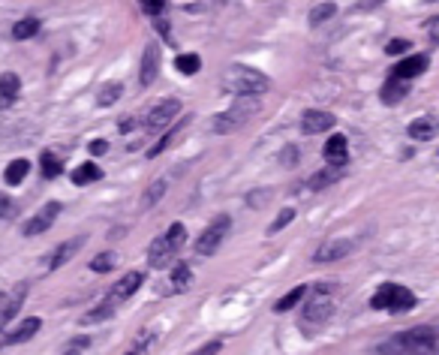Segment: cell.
Segmentation results:
<instances>
[{
	"instance_id": "47",
	"label": "cell",
	"mask_w": 439,
	"mask_h": 355,
	"mask_svg": "<svg viewBox=\"0 0 439 355\" xmlns=\"http://www.w3.org/2000/svg\"><path fill=\"white\" fill-rule=\"evenodd\" d=\"M73 355H75V352H73Z\"/></svg>"
},
{
	"instance_id": "6",
	"label": "cell",
	"mask_w": 439,
	"mask_h": 355,
	"mask_svg": "<svg viewBox=\"0 0 439 355\" xmlns=\"http://www.w3.org/2000/svg\"><path fill=\"white\" fill-rule=\"evenodd\" d=\"M370 307L373 310H391V313H403V310L415 307V295L400 283H382L376 295L370 298Z\"/></svg>"
},
{
	"instance_id": "31",
	"label": "cell",
	"mask_w": 439,
	"mask_h": 355,
	"mask_svg": "<svg viewBox=\"0 0 439 355\" xmlns=\"http://www.w3.org/2000/svg\"><path fill=\"white\" fill-rule=\"evenodd\" d=\"M39 166H42V175H46V178H58V175L63 172V163H61L58 157H54L51 151H46V154H42Z\"/></svg>"
},
{
	"instance_id": "33",
	"label": "cell",
	"mask_w": 439,
	"mask_h": 355,
	"mask_svg": "<svg viewBox=\"0 0 439 355\" xmlns=\"http://www.w3.org/2000/svg\"><path fill=\"white\" fill-rule=\"evenodd\" d=\"M111 310H115V301H111V298H109V301H106V304H99V307H94V310H91V313H87V316L82 319V323H87V325H91V323H103V319H109V313H111Z\"/></svg>"
},
{
	"instance_id": "40",
	"label": "cell",
	"mask_w": 439,
	"mask_h": 355,
	"mask_svg": "<svg viewBox=\"0 0 439 355\" xmlns=\"http://www.w3.org/2000/svg\"><path fill=\"white\" fill-rule=\"evenodd\" d=\"M9 214H13V199L6 193H0V217H9Z\"/></svg>"
},
{
	"instance_id": "7",
	"label": "cell",
	"mask_w": 439,
	"mask_h": 355,
	"mask_svg": "<svg viewBox=\"0 0 439 355\" xmlns=\"http://www.w3.org/2000/svg\"><path fill=\"white\" fill-rule=\"evenodd\" d=\"M229 226H232V217L229 214H220L217 220H214V223L196 238V253H199V256H214V253L220 250L223 238H226Z\"/></svg>"
},
{
	"instance_id": "36",
	"label": "cell",
	"mask_w": 439,
	"mask_h": 355,
	"mask_svg": "<svg viewBox=\"0 0 439 355\" xmlns=\"http://www.w3.org/2000/svg\"><path fill=\"white\" fill-rule=\"evenodd\" d=\"M292 220H295V208H283V211H280V214H277V220L271 223V232H280L283 226H289Z\"/></svg>"
},
{
	"instance_id": "14",
	"label": "cell",
	"mask_w": 439,
	"mask_h": 355,
	"mask_svg": "<svg viewBox=\"0 0 439 355\" xmlns=\"http://www.w3.org/2000/svg\"><path fill=\"white\" fill-rule=\"evenodd\" d=\"M82 244H85V238H73V241H63V244H58L54 247V253L46 259V265H49V271H58V268H63L66 262H70L78 250H82Z\"/></svg>"
},
{
	"instance_id": "24",
	"label": "cell",
	"mask_w": 439,
	"mask_h": 355,
	"mask_svg": "<svg viewBox=\"0 0 439 355\" xmlns=\"http://www.w3.org/2000/svg\"><path fill=\"white\" fill-rule=\"evenodd\" d=\"M99 178H103V172H99L97 163H82L73 172V184L75 187H85V184H91V181H99Z\"/></svg>"
},
{
	"instance_id": "12",
	"label": "cell",
	"mask_w": 439,
	"mask_h": 355,
	"mask_svg": "<svg viewBox=\"0 0 439 355\" xmlns=\"http://www.w3.org/2000/svg\"><path fill=\"white\" fill-rule=\"evenodd\" d=\"M325 160H328V166H334V169H343V166L349 163V142L346 136H340V132H334V136L325 142Z\"/></svg>"
},
{
	"instance_id": "46",
	"label": "cell",
	"mask_w": 439,
	"mask_h": 355,
	"mask_svg": "<svg viewBox=\"0 0 439 355\" xmlns=\"http://www.w3.org/2000/svg\"><path fill=\"white\" fill-rule=\"evenodd\" d=\"M436 355H439V347H436Z\"/></svg>"
},
{
	"instance_id": "22",
	"label": "cell",
	"mask_w": 439,
	"mask_h": 355,
	"mask_svg": "<svg viewBox=\"0 0 439 355\" xmlns=\"http://www.w3.org/2000/svg\"><path fill=\"white\" fill-rule=\"evenodd\" d=\"M39 325H42L39 319H37V316H30V319H25V323H21L18 328H13V331H9L4 343H25V340H30L33 335H37V331H39Z\"/></svg>"
},
{
	"instance_id": "29",
	"label": "cell",
	"mask_w": 439,
	"mask_h": 355,
	"mask_svg": "<svg viewBox=\"0 0 439 355\" xmlns=\"http://www.w3.org/2000/svg\"><path fill=\"white\" fill-rule=\"evenodd\" d=\"M334 13H337V6L334 4H319V6H313L310 9V27H319L322 21H328V18H334Z\"/></svg>"
},
{
	"instance_id": "18",
	"label": "cell",
	"mask_w": 439,
	"mask_h": 355,
	"mask_svg": "<svg viewBox=\"0 0 439 355\" xmlns=\"http://www.w3.org/2000/svg\"><path fill=\"white\" fill-rule=\"evenodd\" d=\"M18 91H21V79H18L16 73H4V75H0V112L16 103Z\"/></svg>"
},
{
	"instance_id": "15",
	"label": "cell",
	"mask_w": 439,
	"mask_h": 355,
	"mask_svg": "<svg viewBox=\"0 0 439 355\" xmlns=\"http://www.w3.org/2000/svg\"><path fill=\"white\" fill-rule=\"evenodd\" d=\"M331 127H334V115H328V112H316V108H310V112H304V118H301V130L307 132V136L328 132Z\"/></svg>"
},
{
	"instance_id": "17",
	"label": "cell",
	"mask_w": 439,
	"mask_h": 355,
	"mask_svg": "<svg viewBox=\"0 0 439 355\" xmlns=\"http://www.w3.org/2000/svg\"><path fill=\"white\" fill-rule=\"evenodd\" d=\"M25 298H27V283H21V286H16V289H13V295H9L6 307L0 310V331H4L18 316V310H21V304H25Z\"/></svg>"
},
{
	"instance_id": "32",
	"label": "cell",
	"mask_w": 439,
	"mask_h": 355,
	"mask_svg": "<svg viewBox=\"0 0 439 355\" xmlns=\"http://www.w3.org/2000/svg\"><path fill=\"white\" fill-rule=\"evenodd\" d=\"M166 181H154L151 187H148V193H144V199H142V208H154L156 202L163 199V193H166Z\"/></svg>"
},
{
	"instance_id": "26",
	"label": "cell",
	"mask_w": 439,
	"mask_h": 355,
	"mask_svg": "<svg viewBox=\"0 0 439 355\" xmlns=\"http://www.w3.org/2000/svg\"><path fill=\"white\" fill-rule=\"evenodd\" d=\"M304 295H307V286H295V289H292L289 295H283L280 301H274V310H277V313H286V310L295 307Z\"/></svg>"
},
{
	"instance_id": "39",
	"label": "cell",
	"mask_w": 439,
	"mask_h": 355,
	"mask_svg": "<svg viewBox=\"0 0 439 355\" xmlns=\"http://www.w3.org/2000/svg\"><path fill=\"white\" fill-rule=\"evenodd\" d=\"M388 54H403V51H409V39H391L388 46H385Z\"/></svg>"
},
{
	"instance_id": "23",
	"label": "cell",
	"mask_w": 439,
	"mask_h": 355,
	"mask_svg": "<svg viewBox=\"0 0 439 355\" xmlns=\"http://www.w3.org/2000/svg\"><path fill=\"white\" fill-rule=\"evenodd\" d=\"M187 124H190V120H181V124H172V130H168L166 136H163L160 142H156V148H151V151H148V157H160V154H163L166 148H172V145H175V139L187 130Z\"/></svg>"
},
{
	"instance_id": "4",
	"label": "cell",
	"mask_w": 439,
	"mask_h": 355,
	"mask_svg": "<svg viewBox=\"0 0 439 355\" xmlns=\"http://www.w3.org/2000/svg\"><path fill=\"white\" fill-rule=\"evenodd\" d=\"M184 241H187V229H184V223H172L160 238H154L151 250H148L151 268H166V265L178 256V250L184 247Z\"/></svg>"
},
{
	"instance_id": "38",
	"label": "cell",
	"mask_w": 439,
	"mask_h": 355,
	"mask_svg": "<svg viewBox=\"0 0 439 355\" xmlns=\"http://www.w3.org/2000/svg\"><path fill=\"white\" fill-rule=\"evenodd\" d=\"M220 349H223V340H211L205 347H199L193 355H220Z\"/></svg>"
},
{
	"instance_id": "1",
	"label": "cell",
	"mask_w": 439,
	"mask_h": 355,
	"mask_svg": "<svg viewBox=\"0 0 439 355\" xmlns=\"http://www.w3.org/2000/svg\"><path fill=\"white\" fill-rule=\"evenodd\" d=\"M439 347V335L431 325H419L409 331H400L391 340L382 343V352L385 355H436Z\"/></svg>"
},
{
	"instance_id": "11",
	"label": "cell",
	"mask_w": 439,
	"mask_h": 355,
	"mask_svg": "<svg viewBox=\"0 0 439 355\" xmlns=\"http://www.w3.org/2000/svg\"><path fill=\"white\" fill-rule=\"evenodd\" d=\"M142 283H144V274L142 271H130V274H123L120 280L115 283V289H111V301L120 304V301H127V298H132L139 289H142Z\"/></svg>"
},
{
	"instance_id": "9",
	"label": "cell",
	"mask_w": 439,
	"mask_h": 355,
	"mask_svg": "<svg viewBox=\"0 0 439 355\" xmlns=\"http://www.w3.org/2000/svg\"><path fill=\"white\" fill-rule=\"evenodd\" d=\"M58 214H61V205H58V202H49L46 208H39L37 214H33L27 223H25V235H27V238L42 235L46 229H51V223L58 220Z\"/></svg>"
},
{
	"instance_id": "28",
	"label": "cell",
	"mask_w": 439,
	"mask_h": 355,
	"mask_svg": "<svg viewBox=\"0 0 439 355\" xmlns=\"http://www.w3.org/2000/svg\"><path fill=\"white\" fill-rule=\"evenodd\" d=\"M199 66H202L199 54H178V58H175V70L184 73V75H196Z\"/></svg>"
},
{
	"instance_id": "20",
	"label": "cell",
	"mask_w": 439,
	"mask_h": 355,
	"mask_svg": "<svg viewBox=\"0 0 439 355\" xmlns=\"http://www.w3.org/2000/svg\"><path fill=\"white\" fill-rule=\"evenodd\" d=\"M407 94H409V82L391 79V75H388V82L382 85V91H379V96H382V103H385V106H397Z\"/></svg>"
},
{
	"instance_id": "13",
	"label": "cell",
	"mask_w": 439,
	"mask_h": 355,
	"mask_svg": "<svg viewBox=\"0 0 439 355\" xmlns=\"http://www.w3.org/2000/svg\"><path fill=\"white\" fill-rule=\"evenodd\" d=\"M352 253V241H346V238H334V241H325L322 247L313 253V262H337V259H343Z\"/></svg>"
},
{
	"instance_id": "35",
	"label": "cell",
	"mask_w": 439,
	"mask_h": 355,
	"mask_svg": "<svg viewBox=\"0 0 439 355\" xmlns=\"http://www.w3.org/2000/svg\"><path fill=\"white\" fill-rule=\"evenodd\" d=\"M111 265H115V256H111V253H99V256H94V259H91V268H94L97 274L111 271Z\"/></svg>"
},
{
	"instance_id": "19",
	"label": "cell",
	"mask_w": 439,
	"mask_h": 355,
	"mask_svg": "<svg viewBox=\"0 0 439 355\" xmlns=\"http://www.w3.org/2000/svg\"><path fill=\"white\" fill-rule=\"evenodd\" d=\"M439 136V120L436 118H415L409 124V139L415 142H431Z\"/></svg>"
},
{
	"instance_id": "42",
	"label": "cell",
	"mask_w": 439,
	"mask_h": 355,
	"mask_svg": "<svg viewBox=\"0 0 439 355\" xmlns=\"http://www.w3.org/2000/svg\"><path fill=\"white\" fill-rule=\"evenodd\" d=\"M382 4H385V0H358V9H376Z\"/></svg>"
},
{
	"instance_id": "44",
	"label": "cell",
	"mask_w": 439,
	"mask_h": 355,
	"mask_svg": "<svg viewBox=\"0 0 439 355\" xmlns=\"http://www.w3.org/2000/svg\"><path fill=\"white\" fill-rule=\"evenodd\" d=\"M436 163H439V151H436Z\"/></svg>"
},
{
	"instance_id": "3",
	"label": "cell",
	"mask_w": 439,
	"mask_h": 355,
	"mask_svg": "<svg viewBox=\"0 0 439 355\" xmlns=\"http://www.w3.org/2000/svg\"><path fill=\"white\" fill-rule=\"evenodd\" d=\"M334 313V295H331V286L328 283H319L316 289L310 292L307 304H304V319H301V328L304 331H316L331 319Z\"/></svg>"
},
{
	"instance_id": "25",
	"label": "cell",
	"mask_w": 439,
	"mask_h": 355,
	"mask_svg": "<svg viewBox=\"0 0 439 355\" xmlns=\"http://www.w3.org/2000/svg\"><path fill=\"white\" fill-rule=\"evenodd\" d=\"M30 172V163L25 160V157H21V160H13V163H9L6 166V184L9 187H16V184H21V181H25V175Z\"/></svg>"
},
{
	"instance_id": "30",
	"label": "cell",
	"mask_w": 439,
	"mask_h": 355,
	"mask_svg": "<svg viewBox=\"0 0 439 355\" xmlns=\"http://www.w3.org/2000/svg\"><path fill=\"white\" fill-rule=\"evenodd\" d=\"M37 33H39V21L37 18H21L18 25L13 27L16 39H30V37H37Z\"/></svg>"
},
{
	"instance_id": "41",
	"label": "cell",
	"mask_w": 439,
	"mask_h": 355,
	"mask_svg": "<svg viewBox=\"0 0 439 355\" xmlns=\"http://www.w3.org/2000/svg\"><path fill=\"white\" fill-rule=\"evenodd\" d=\"M106 151H109V142H103V139L91 142V154H97V157H99V154H106Z\"/></svg>"
},
{
	"instance_id": "37",
	"label": "cell",
	"mask_w": 439,
	"mask_h": 355,
	"mask_svg": "<svg viewBox=\"0 0 439 355\" xmlns=\"http://www.w3.org/2000/svg\"><path fill=\"white\" fill-rule=\"evenodd\" d=\"M139 4H142V13L148 15H160L166 9V0H139Z\"/></svg>"
},
{
	"instance_id": "45",
	"label": "cell",
	"mask_w": 439,
	"mask_h": 355,
	"mask_svg": "<svg viewBox=\"0 0 439 355\" xmlns=\"http://www.w3.org/2000/svg\"><path fill=\"white\" fill-rule=\"evenodd\" d=\"M130 355H139V352H130Z\"/></svg>"
},
{
	"instance_id": "8",
	"label": "cell",
	"mask_w": 439,
	"mask_h": 355,
	"mask_svg": "<svg viewBox=\"0 0 439 355\" xmlns=\"http://www.w3.org/2000/svg\"><path fill=\"white\" fill-rule=\"evenodd\" d=\"M178 112H181V99H166V103L154 106L151 115L144 118V132H151V136H154V132H163L175 120Z\"/></svg>"
},
{
	"instance_id": "34",
	"label": "cell",
	"mask_w": 439,
	"mask_h": 355,
	"mask_svg": "<svg viewBox=\"0 0 439 355\" xmlns=\"http://www.w3.org/2000/svg\"><path fill=\"white\" fill-rule=\"evenodd\" d=\"M120 96V82H109L103 91H99V106H111Z\"/></svg>"
},
{
	"instance_id": "5",
	"label": "cell",
	"mask_w": 439,
	"mask_h": 355,
	"mask_svg": "<svg viewBox=\"0 0 439 355\" xmlns=\"http://www.w3.org/2000/svg\"><path fill=\"white\" fill-rule=\"evenodd\" d=\"M259 106H262V103H259L256 96H241L232 108H226L223 115L214 118V124H211L214 132H235V130H241L247 120H250V118L259 112Z\"/></svg>"
},
{
	"instance_id": "27",
	"label": "cell",
	"mask_w": 439,
	"mask_h": 355,
	"mask_svg": "<svg viewBox=\"0 0 439 355\" xmlns=\"http://www.w3.org/2000/svg\"><path fill=\"white\" fill-rule=\"evenodd\" d=\"M340 175H343V172H340V169H334V166H331V169H322L319 175H313V178H310V190H325V187L334 184Z\"/></svg>"
},
{
	"instance_id": "10",
	"label": "cell",
	"mask_w": 439,
	"mask_h": 355,
	"mask_svg": "<svg viewBox=\"0 0 439 355\" xmlns=\"http://www.w3.org/2000/svg\"><path fill=\"white\" fill-rule=\"evenodd\" d=\"M156 75H160V46L151 42L148 49L142 54V66H139V85L142 87H151L156 82Z\"/></svg>"
},
{
	"instance_id": "21",
	"label": "cell",
	"mask_w": 439,
	"mask_h": 355,
	"mask_svg": "<svg viewBox=\"0 0 439 355\" xmlns=\"http://www.w3.org/2000/svg\"><path fill=\"white\" fill-rule=\"evenodd\" d=\"M193 283V271H190V265H175L172 268V280H168V292L166 295H175V292H184L187 286Z\"/></svg>"
},
{
	"instance_id": "16",
	"label": "cell",
	"mask_w": 439,
	"mask_h": 355,
	"mask_svg": "<svg viewBox=\"0 0 439 355\" xmlns=\"http://www.w3.org/2000/svg\"><path fill=\"white\" fill-rule=\"evenodd\" d=\"M427 70V58L424 54H412V58H403L397 66L391 70V79H403V82H409L415 79V75H421Z\"/></svg>"
},
{
	"instance_id": "2",
	"label": "cell",
	"mask_w": 439,
	"mask_h": 355,
	"mask_svg": "<svg viewBox=\"0 0 439 355\" xmlns=\"http://www.w3.org/2000/svg\"><path fill=\"white\" fill-rule=\"evenodd\" d=\"M223 87L235 96H262L268 87H271V82H268L265 73L238 63V66H229V70L223 73Z\"/></svg>"
},
{
	"instance_id": "43",
	"label": "cell",
	"mask_w": 439,
	"mask_h": 355,
	"mask_svg": "<svg viewBox=\"0 0 439 355\" xmlns=\"http://www.w3.org/2000/svg\"><path fill=\"white\" fill-rule=\"evenodd\" d=\"M431 42H433V46H439V27L431 30Z\"/></svg>"
}]
</instances>
